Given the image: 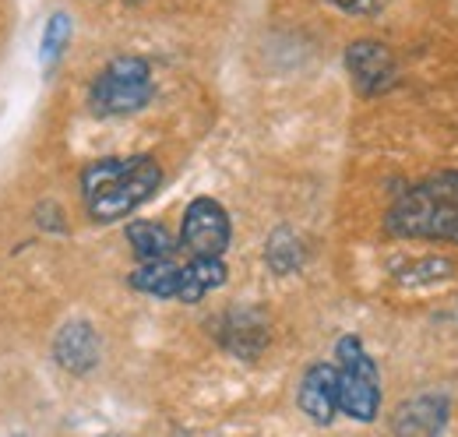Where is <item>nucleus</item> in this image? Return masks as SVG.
Returning a JSON list of instances; mask_svg holds the SVG:
<instances>
[{
  "label": "nucleus",
  "mask_w": 458,
  "mask_h": 437,
  "mask_svg": "<svg viewBox=\"0 0 458 437\" xmlns=\"http://www.w3.org/2000/svg\"><path fill=\"white\" fill-rule=\"evenodd\" d=\"M81 201L92 222H120L156 198L163 166L152 156H106L81 169Z\"/></svg>",
  "instance_id": "nucleus-1"
},
{
  "label": "nucleus",
  "mask_w": 458,
  "mask_h": 437,
  "mask_svg": "<svg viewBox=\"0 0 458 437\" xmlns=\"http://www.w3.org/2000/svg\"><path fill=\"white\" fill-rule=\"evenodd\" d=\"M385 226L399 240L458 247V169L427 176L392 201Z\"/></svg>",
  "instance_id": "nucleus-2"
},
{
  "label": "nucleus",
  "mask_w": 458,
  "mask_h": 437,
  "mask_svg": "<svg viewBox=\"0 0 458 437\" xmlns=\"http://www.w3.org/2000/svg\"><path fill=\"white\" fill-rule=\"evenodd\" d=\"M156 99L152 64L138 54L114 56L89 89V109L96 116H131Z\"/></svg>",
  "instance_id": "nucleus-3"
},
{
  "label": "nucleus",
  "mask_w": 458,
  "mask_h": 437,
  "mask_svg": "<svg viewBox=\"0 0 458 437\" xmlns=\"http://www.w3.org/2000/svg\"><path fill=\"white\" fill-rule=\"evenodd\" d=\"M335 371H339V413L356 424H374L381 413V371L360 335H343L335 342Z\"/></svg>",
  "instance_id": "nucleus-4"
},
{
  "label": "nucleus",
  "mask_w": 458,
  "mask_h": 437,
  "mask_svg": "<svg viewBox=\"0 0 458 437\" xmlns=\"http://www.w3.org/2000/svg\"><path fill=\"white\" fill-rule=\"evenodd\" d=\"M233 240V222L223 201L194 198L180 218V247L191 258H223Z\"/></svg>",
  "instance_id": "nucleus-5"
},
{
  "label": "nucleus",
  "mask_w": 458,
  "mask_h": 437,
  "mask_svg": "<svg viewBox=\"0 0 458 437\" xmlns=\"http://www.w3.org/2000/svg\"><path fill=\"white\" fill-rule=\"evenodd\" d=\"M345 71H349L352 89L363 99L385 96L399 78V64L381 39H352L345 47Z\"/></svg>",
  "instance_id": "nucleus-6"
},
{
  "label": "nucleus",
  "mask_w": 458,
  "mask_h": 437,
  "mask_svg": "<svg viewBox=\"0 0 458 437\" xmlns=\"http://www.w3.org/2000/svg\"><path fill=\"white\" fill-rule=\"evenodd\" d=\"M452 420V402L437 391H423L399 402L392 413V437H445Z\"/></svg>",
  "instance_id": "nucleus-7"
},
{
  "label": "nucleus",
  "mask_w": 458,
  "mask_h": 437,
  "mask_svg": "<svg viewBox=\"0 0 458 437\" xmlns=\"http://www.w3.org/2000/svg\"><path fill=\"white\" fill-rule=\"evenodd\" d=\"M99 356H103V338L92 321L74 318V321L60 325L57 338H54V360L67 374H74V378L92 374L99 367Z\"/></svg>",
  "instance_id": "nucleus-8"
},
{
  "label": "nucleus",
  "mask_w": 458,
  "mask_h": 437,
  "mask_svg": "<svg viewBox=\"0 0 458 437\" xmlns=\"http://www.w3.org/2000/svg\"><path fill=\"white\" fill-rule=\"evenodd\" d=\"M296 406L318 427L335 424V416H339V371H335V364H310L303 371Z\"/></svg>",
  "instance_id": "nucleus-9"
},
{
  "label": "nucleus",
  "mask_w": 458,
  "mask_h": 437,
  "mask_svg": "<svg viewBox=\"0 0 458 437\" xmlns=\"http://www.w3.org/2000/svg\"><path fill=\"white\" fill-rule=\"evenodd\" d=\"M219 346L233 353V356H243V360H254L265 353L268 346V321L258 314V311H247V307H236V311H226L219 318Z\"/></svg>",
  "instance_id": "nucleus-10"
},
{
  "label": "nucleus",
  "mask_w": 458,
  "mask_h": 437,
  "mask_svg": "<svg viewBox=\"0 0 458 437\" xmlns=\"http://www.w3.org/2000/svg\"><path fill=\"white\" fill-rule=\"evenodd\" d=\"M229 278V269L223 258H191L180 265V282H176V300L180 304H198L208 293L223 289Z\"/></svg>",
  "instance_id": "nucleus-11"
},
{
  "label": "nucleus",
  "mask_w": 458,
  "mask_h": 437,
  "mask_svg": "<svg viewBox=\"0 0 458 437\" xmlns=\"http://www.w3.org/2000/svg\"><path fill=\"white\" fill-rule=\"evenodd\" d=\"M127 244L138 258V265H148V261H173L176 251H180V240H173V233L163 222H152V218H134L127 222Z\"/></svg>",
  "instance_id": "nucleus-12"
},
{
  "label": "nucleus",
  "mask_w": 458,
  "mask_h": 437,
  "mask_svg": "<svg viewBox=\"0 0 458 437\" xmlns=\"http://www.w3.org/2000/svg\"><path fill=\"white\" fill-rule=\"evenodd\" d=\"M176 282H180V265L176 261H148L138 265L134 272L127 275V286L156 296V300H176Z\"/></svg>",
  "instance_id": "nucleus-13"
},
{
  "label": "nucleus",
  "mask_w": 458,
  "mask_h": 437,
  "mask_svg": "<svg viewBox=\"0 0 458 437\" xmlns=\"http://www.w3.org/2000/svg\"><path fill=\"white\" fill-rule=\"evenodd\" d=\"M303 258H307V247H303V240H300L296 229H289V226L272 229V236H268V244H265V265H268L272 272L276 275L296 272V269L303 265Z\"/></svg>",
  "instance_id": "nucleus-14"
},
{
  "label": "nucleus",
  "mask_w": 458,
  "mask_h": 437,
  "mask_svg": "<svg viewBox=\"0 0 458 437\" xmlns=\"http://www.w3.org/2000/svg\"><path fill=\"white\" fill-rule=\"evenodd\" d=\"M455 278V261L452 258H420V261H409L395 272V286L402 289H423V286H441V282H452Z\"/></svg>",
  "instance_id": "nucleus-15"
},
{
  "label": "nucleus",
  "mask_w": 458,
  "mask_h": 437,
  "mask_svg": "<svg viewBox=\"0 0 458 437\" xmlns=\"http://www.w3.org/2000/svg\"><path fill=\"white\" fill-rule=\"evenodd\" d=\"M74 36V18L67 11H54L43 25V36H39V60H43V71H54L60 64V56L67 50Z\"/></svg>",
  "instance_id": "nucleus-16"
},
{
  "label": "nucleus",
  "mask_w": 458,
  "mask_h": 437,
  "mask_svg": "<svg viewBox=\"0 0 458 437\" xmlns=\"http://www.w3.org/2000/svg\"><path fill=\"white\" fill-rule=\"evenodd\" d=\"M332 7H339L343 14H349V18H370V14H377L388 0H328Z\"/></svg>",
  "instance_id": "nucleus-17"
}]
</instances>
